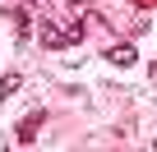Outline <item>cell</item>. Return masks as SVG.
I'll use <instances>...</instances> for the list:
<instances>
[{"instance_id": "obj_2", "label": "cell", "mask_w": 157, "mask_h": 152, "mask_svg": "<svg viewBox=\"0 0 157 152\" xmlns=\"http://www.w3.org/2000/svg\"><path fill=\"white\" fill-rule=\"evenodd\" d=\"M106 60H111L116 69H129L139 55H134V46H129V42H120V46H111V51H106Z\"/></svg>"}, {"instance_id": "obj_3", "label": "cell", "mask_w": 157, "mask_h": 152, "mask_svg": "<svg viewBox=\"0 0 157 152\" xmlns=\"http://www.w3.org/2000/svg\"><path fill=\"white\" fill-rule=\"evenodd\" d=\"M42 120H46V115H42V111H33V115L19 124V143H23V147H28V143H37V129H42Z\"/></svg>"}, {"instance_id": "obj_1", "label": "cell", "mask_w": 157, "mask_h": 152, "mask_svg": "<svg viewBox=\"0 0 157 152\" xmlns=\"http://www.w3.org/2000/svg\"><path fill=\"white\" fill-rule=\"evenodd\" d=\"M37 37H42V46H74V42H83V23H74V19H42V28H37Z\"/></svg>"}, {"instance_id": "obj_5", "label": "cell", "mask_w": 157, "mask_h": 152, "mask_svg": "<svg viewBox=\"0 0 157 152\" xmlns=\"http://www.w3.org/2000/svg\"><path fill=\"white\" fill-rule=\"evenodd\" d=\"M152 79H157V65H152Z\"/></svg>"}, {"instance_id": "obj_4", "label": "cell", "mask_w": 157, "mask_h": 152, "mask_svg": "<svg viewBox=\"0 0 157 152\" xmlns=\"http://www.w3.org/2000/svg\"><path fill=\"white\" fill-rule=\"evenodd\" d=\"M19 83H23L19 74H5V79H0V97H10V92H19Z\"/></svg>"}]
</instances>
